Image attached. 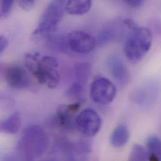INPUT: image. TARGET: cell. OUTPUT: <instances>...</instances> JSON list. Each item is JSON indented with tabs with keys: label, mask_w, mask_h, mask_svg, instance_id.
I'll use <instances>...</instances> for the list:
<instances>
[{
	"label": "cell",
	"mask_w": 161,
	"mask_h": 161,
	"mask_svg": "<svg viewBox=\"0 0 161 161\" xmlns=\"http://www.w3.org/2000/svg\"><path fill=\"white\" fill-rule=\"evenodd\" d=\"M129 30L124 45L127 58L132 62L141 61L149 51L153 43V33L146 27H139L130 19L123 20Z\"/></svg>",
	"instance_id": "1"
},
{
	"label": "cell",
	"mask_w": 161,
	"mask_h": 161,
	"mask_svg": "<svg viewBox=\"0 0 161 161\" xmlns=\"http://www.w3.org/2000/svg\"><path fill=\"white\" fill-rule=\"evenodd\" d=\"M25 65L40 84H45L51 89L58 85L60 76L57 70V59L52 56L42 57L38 52L28 53L25 57Z\"/></svg>",
	"instance_id": "2"
},
{
	"label": "cell",
	"mask_w": 161,
	"mask_h": 161,
	"mask_svg": "<svg viewBox=\"0 0 161 161\" xmlns=\"http://www.w3.org/2000/svg\"><path fill=\"white\" fill-rule=\"evenodd\" d=\"M65 1H53L46 8L41 16L39 24L33 35L50 39L57 30L65 10Z\"/></svg>",
	"instance_id": "3"
},
{
	"label": "cell",
	"mask_w": 161,
	"mask_h": 161,
	"mask_svg": "<svg viewBox=\"0 0 161 161\" xmlns=\"http://www.w3.org/2000/svg\"><path fill=\"white\" fill-rule=\"evenodd\" d=\"M18 144L30 152L35 158H39L47 151L48 139L42 127L37 125H30L23 130Z\"/></svg>",
	"instance_id": "4"
},
{
	"label": "cell",
	"mask_w": 161,
	"mask_h": 161,
	"mask_svg": "<svg viewBox=\"0 0 161 161\" xmlns=\"http://www.w3.org/2000/svg\"><path fill=\"white\" fill-rule=\"evenodd\" d=\"M116 93L114 84L103 77L95 78L90 85V97L94 102L100 105L110 103L115 98Z\"/></svg>",
	"instance_id": "5"
},
{
	"label": "cell",
	"mask_w": 161,
	"mask_h": 161,
	"mask_svg": "<svg viewBox=\"0 0 161 161\" xmlns=\"http://www.w3.org/2000/svg\"><path fill=\"white\" fill-rule=\"evenodd\" d=\"M102 125L101 119L98 113L92 109L86 108L77 116V129L87 137H93L99 132Z\"/></svg>",
	"instance_id": "6"
},
{
	"label": "cell",
	"mask_w": 161,
	"mask_h": 161,
	"mask_svg": "<svg viewBox=\"0 0 161 161\" xmlns=\"http://www.w3.org/2000/svg\"><path fill=\"white\" fill-rule=\"evenodd\" d=\"M67 42L72 50L79 53L90 52L96 45L95 38L88 33L81 31L70 33L67 36Z\"/></svg>",
	"instance_id": "7"
},
{
	"label": "cell",
	"mask_w": 161,
	"mask_h": 161,
	"mask_svg": "<svg viewBox=\"0 0 161 161\" xmlns=\"http://www.w3.org/2000/svg\"><path fill=\"white\" fill-rule=\"evenodd\" d=\"M80 103L75 102L70 105H60L57 112V120L61 127L67 130H74L77 128L75 114L80 108Z\"/></svg>",
	"instance_id": "8"
},
{
	"label": "cell",
	"mask_w": 161,
	"mask_h": 161,
	"mask_svg": "<svg viewBox=\"0 0 161 161\" xmlns=\"http://www.w3.org/2000/svg\"><path fill=\"white\" fill-rule=\"evenodd\" d=\"M5 79L8 84L13 88L24 89L30 85L29 77L26 70L20 66L8 67L5 71Z\"/></svg>",
	"instance_id": "9"
},
{
	"label": "cell",
	"mask_w": 161,
	"mask_h": 161,
	"mask_svg": "<svg viewBox=\"0 0 161 161\" xmlns=\"http://www.w3.org/2000/svg\"><path fill=\"white\" fill-rule=\"evenodd\" d=\"M107 66L112 77L120 85H125L127 83L129 80V72L120 57L117 55L110 57L107 60Z\"/></svg>",
	"instance_id": "10"
},
{
	"label": "cell",
	"mask_w": 161,
	"mask_h": 161,
	"mask_svg": "<svg viewBox=\"0 0 161 161\" xmlns=\"http://www.w3.org/2000/svg\"><path fill=\"white\" fill-rule=\"evenodd\" d=\"M124 26V23L121 25L117 21L108 23L100 32L98 38V43L102 45L121 39L125 31Z\"/></svg>",
	"instance_id": "11"
},
{
	"label": "cell",
	"mask_w": 161,
	"mask_h": 161,
	"mask_svg": "<svg viewBox=\"0 0 161 161\" xmlns=\"http://www.w3.org/2000/svg\"><path fill=\"white\" fill-rule=\"evenodd\" d=\"M21 125V116L18 112H14L1 122L0 129L2 132L9 134H15L19 131Z\"/></svg>",
	"instance_id": "12"
},
{
	"label": "cell",
	"mask_w": 161,
	"mask_h": 161,
	"mask_svg": "<svg viewBox=\"0 0 161 161\" xmlns=\"http://www.w3.org/2000/svg\"><path fill=\"white\" fill-rule=\"evenodd\" d=\"M130 132L127 127L121 124L113 131L110 137V143L115 147H121L128 142Z\"/></svg>",
	"instance_id": "13"
},
{
	"label": "cell",
	"mask_w": 161,
	"mask_h": 161,
	"mask_svg": "<svg viewBox=\"0 0 161 161\" xmlns=\"http://www.w3.org/2000/svg\"><path fill=\"white\" fill-rule=\"evenodd\" d=\"M92 7V1L71 0L66 3L65 11L70 14L81 15L88 12Z\"/></svg>",
	"instance_id": "14"
},
{
	"label": "cell",
	"mask_w": 161,
	"mask_h": 161,
	"mask_svg": "<svg viewBox=\"0 0 161 161\" xmlns=\"http://www.w3.org/2000/svg\"><path fill=\"white\" fill-rule=\"evenodd\" d=\"M146 151L149 161H161V140L156 136H151L146 141Z\"/></svg>",
	"instance_id": "15"
},
{
	"label": "cell",
	"mask_w": 161,
	"mask_h": 161,
	"mask_svg": "<svg viewBox=\"0 0 161 161\" xmlns=\"http://www.w3.org/2000/svg\"><path fill=\"white\" fill-rule=\"evenodd\" d=\"M90 65L88 63H79L75 67V75L77 81L86 84L90 75Z\"/></svg>",
	"instance_id": "16"
},
{
	"label": "cell",
	"mask_w": 161,
	"mask_h": 161,
	"mask_svg": "<svg viewBox=\"0 0 161 161\" xmlns=\"http://www.w3.org/2000/svg\"><path fill=\"white\" fill-rule=\"evenodd\" d=\"M67 95L72 100L80 101L85 95V84L75 81L68 89Z\"/></svg>",
	"instance_id": "17"
},
{
	"label": "cell",
	"mask_w": 161,
	"mask_h": 161,
	"mask_svg": "<svg viewBox=\"0 0 161 161\" xmlns=\"http://www.w3.org/2000/svg\"><path fill=\"white\" fill-rule=\"evenodd\" d=\"M127 161H149L146 149L139 144H135L130 151Z\"/></svg>",
	"instance_id": "18"
},
{
	"label": "cell",
	"mask_w": 161,
	"mask_h": 161,
	"mask_svg": "<svg viewBox=\"0 0 161 161\" xmlns=\"http://www.w3.org/2000/svg\"><path fill=\"white\" fill-rule=\"evenodd\" d=\"M13 1L12 0H3L1 1V16L6 18L11 13L13 7Z\"/></svg>",
	"instance_id": "19"
},
{
	"label": "cell",
	"mask_w": 161,
	"mask_h": 161,
	"mask_svg": "<svg viewBox=\"0 0 161 161\" xmlns=\"http://www.w3.org/2000/svg\"><path fill=\"white\" fill-rule=\"evenodd\" d=\"M19 6L25 11L31 10L35 6V0H20L18 1Z\"/></svg>",
	"instance_id": "20"
},
{
	"label": "cell",
	"mask_w": 161,
	"mask_h": 161,
	"mask_svg": "<svg viewBox=\"0 0 161 161\" xmlns=\"http://www.w3.org/2000/svg\"><path fill=\"white\" fill-rule=\"evenodd\" d=\"M124 3L131 8H136L142 6L144 3V1L141 0H127L124 1Z\"/></svg>",
	"instance_id": "21"
},
{
	"label": "cell",
	"mask_w": 161,
	"mask_h": 161,
	"mask_svg": "<svg viewBox=\"0 0 161 161\" xmlns=\"http://www.w3.org/2000/svg\"><path fill=\"white\" fill-rule=\"evenodd\" d=\"M8 45V41L7 40V38L1 35L0 36V53H3L4 52V51L5 50V49L7 48Z\"/></svg>",
	"instance_id": "22"
},
{
	"label": "cell",
	"mask_w": 161,
	"mask_h": 161,
	"mask_svg": "<svg viewBox=\"0 0 161 161\" xmlns=\"http://www.w3.org/2000/svg\"><path fill=\"white\" fill-rule=\"evenodd\" d=\"M57 161V160H55V159H49V160H47V161Z\"/></svg>",
	"instance_id": "23"
}]
</instances>
